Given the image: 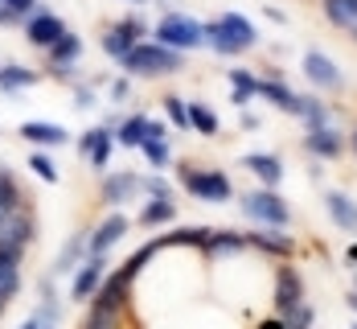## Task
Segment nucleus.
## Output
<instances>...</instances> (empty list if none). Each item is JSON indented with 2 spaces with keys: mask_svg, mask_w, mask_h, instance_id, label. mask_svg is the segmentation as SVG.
<instances>
[{
  "mask_svg": "<svg viewBox=\"0 0 357 329\" xmlns=\"http://www.w3.org/2000/svg\"><path fill=\"white\" fill-rule=\"evenodd\" d=\"M25 165H29V173L41 177L45 185H58V169H54V161H50L45 152H29V161H25Z\"/></svg>",
  "mask_w": 357,
  "mask_h": 329,
  "instance_id": "obj_34",
  "label": "nucleus"
},
{
  "mask_svg": "<svg viewBox=\"0 0 357 329\" xmlns=\"http://www.w3.org/2000/svg\"><path fill=\"white\" fill-rule=\"evenodd\" d=\"M132 4H148V0H132Z\"/></svg>",
  "mask_w": 357,
  "mask_h": 329,
  "instance_id": "obj_53",
  "label": "nucleus"
},
{
  "mask_svg": "<svg viewBox=\"0 0 357 329\" xmlns=\"http://www.w3.org/2000/svg\"><path fill=\"white\" fill-rule=\"evenodd\" d=\"M206 259H222V256H243L247 251V235H238V231H210V239H206Z\"/></svg>",
  "mask_w": 357,
  "mask_h": 329,
  "instance_id": "obj_23",
  "label": "nucleus"
},
{
  "mask_svg": "<svg viewBox=\"0 0 357 329\" xmlns=\"http://www.w3.org/2000/svg\"><path fill=\"white\" fill-rule=\"evenodd\" d=\"M25 206H29V198H25L21 182H17V173L8 165H0V219H8V214H17Z\"/></svg>",
  "mask_w": 357,
  "mask_h": 329,
  "instance_id": "obj_21",
  "label": "nucleus"
},
{
  "mask_svg": "<svg viewBox=\"0 0 357 329\" xmlns=\"http://www.w3.org/2000/svg\"><path fill=\"white\" fill-rule=\"evenodd\" d=\"M173 219H177V202L173 198H148L136 222L140 226H165V222H173Z\"/></svg>",
  "mask_w": 357,
  "mask_h": 329,
  "instance_id": "obj_29",
  "label": "nucleus"
},
{
  "mask_svg": "<svg viewBox=\"0 0 357 329\" xmlns=\"http://www.w3.org/2000/svg\"><path fill=\"white\" fill-rule=\"evenodd\" d=\"M345 305H349V309L357 313V293H349V296H345Z\"/></svg>",
  "mask_w": 357,
  "mask_h": 329,
  "instance_id": "obj_49",
  "label": "nucleus"
},
{
  "mask_svg": "<svg viewBox=\"0 0 357 329\" xmlns=\"http://www.w3.org/2000/svg\"><path fill=\"white\" fill-rule=\"evenodd\" d=\"M243 169L255 173V177L263 182V189H275V185L284 182V161H280L275 152H247V156H243Z\"/></svg>",
  "mask_w": 357,
  "mask_h": 329,
  "instance_id": "obj_19",
  "label": "nucleus"
},
{
  "mask_svg": "<svg viewBox=\"0 0 357 329\" xmlns=\"http://www.w3.org/2000/svg\"><path fill=\"white\" fill-rule=\"evenodd\" d=\"M354 293H357V272H354Z\"/></svg>",
  "mask_w": 357,
  "mask_h": 329,
  "instance_id": "obj_51",
  "label": "nucleus"
},
{
  "mask_svg": "<svg viewBox=\"0 0 357 329\" xmlns=\"http://www.w3.org/2000/svg\"><path fill=\"white\" fill-rule=\"evenodd\" d=\"M247 247H255V251H263V256H271V259H291L296 256L291 235H287V231H271V226L247 231Z\"/></svg>",
  "mask_w": 357,
  "mask_h": 329,
  "instance_id": "obj_15",
  "label": "nucleus"
},
{
  "mask_svg": "<svg viewBox=\"0 0 357 329\" xmlns=\"http://www.w3.org/2000/svg\"><path fill=\"white\" fill-rule=\"evenodd\" d=\"M321 13L357 41V0H321Z\"/></svg>",
  "mask_w": 357,
  "mask_h": 329,
  "instance_id": "obj_24",
  "label": "nucleus"
},
{
  "mask_svg": "<svg viewBox=\"0 0 357 329\" xmlns=\"http://www.w3.org/2000/svg\"><path fill=\"white\" fill-rule=\"evenodd\" d=\"M271 305H275V313H280V317H287L291 309H300V305H304V276H300V268H291V263H280V268H275Z\"/></svg>",
  "mask_w": 357,
  "mask_h": 329,
  "instance_id": "obj_6",
  "label": "nucleus"
},
{
  "mask_svg": "<svg viewBox=\"0 0 357 329\" xmlns=\"http://www.w3.org/2000/svg\"><path fill=\"white\" fill-rule=\"evenodd\" d=\"M255 329H284V321H280V317H263Z\"/></svg>",
  "mask_w": 357,
  "mask_h": 329,
  "instance_id": "obj_47",
  "label": "nucleus"
},
{
  "mask_svg": "<svg viewBox=\"0 0 357 329\" xmlns=\"http://www.w3.org/2000/svg\"><path fill=\"white\" fill-rule=\"evenodd\" d=\"M140 193H148V198H173V185L165 182L160 173H148V177H140Z\"/></svg>",
  "mask_w": 357,
  "mask_h": 329,
  "instance_id": "obj_38",
  "label": "nucleus"
},
{
  "mask_svg": "<svg viewBox=\"0 0 357 329\" xmlns=\"http://www.w3.org/2000/svg\"><path fill=\"white\" fill-rule=\"evenodd\" d=\"M33 239H37V214L29 210V206L17 210V214H8V219H0V247H17V251H25Z\"/></svg>",
  "mask_w": 357,
  "mask_h": 329,
  "instance_id": "obj_11",
  "label": "nucleus"
},
{
  "mask_svg": "<svg viewBox=\"0 0 357 329\" xmlns=\"http://www.w3.org/2000/svg\"><path fill=\"white\" fill-rule=\"evenodd\" d=\"M107 272H111L107 256H86L82 263H78L74 280H70V300H78V305H86L91 296L99 293V284L107 280Z\"/></svg>",
  "mask_w": 357,
  "mask_h": 329,
  "instance_id": "obj_7",
  "label": "nucleus"
},
{
  "mask_svg": "<svg viewBox=\"0 0 357 329\" xmlns=\"http://www.w3.org/2000/svg\"><path fill=\"white\" fill-rule=\"evenodd\" d=\"M132 293H136V280L119 268V272H107V280L99 284V293L91 296V300L103 305V309H119V313H128V309H132Z\"/></svg>",
  "mask_w": 357,
  "mask_h": 329,
  "instance_id": "obj_10",
  "label": "nucleus"
},
{
  "mask_svg": "<svg viewBox=\"0 0 357 329\" xmlns=\"http://www.w3.org/2000/svg\"><path fill=\"white\" fill-rule=\"evenodd\" d=\"M300 71H304V78H308L317 91H341V87H345L341 66H337L328 54H321V50H308V54H304V62H300Z\"/></svg>",
  "mask_w": 357,
  "mask_h": 329,
  "instance_id": "obj_8",
  "label": "nucleus"
},
{
  "mask_svg": "<svg viewBox=\"0 0 357 329\" xmlns=\"http://www.w3.org/2000/svg\"><path fill=\"white\" fill-rule=\"evenodd\" d=\"M214 226H181V231H169L160 235V247H206Z\"/></svg>",
  "mask_w": 357,
  "mask_h": 329,
  "instance_id": "obj_31",
  "label": "nucleus"
},
{
  "mask_svg": "<svg viewBox=\"0 0 357 329\" xmlns=\"http://www.w3.org/2000/svg\"><path fill=\"white\" fill-rule=\"evenodd\" d=\"M111 148H115V128H107V124L86 128V132L78 136V152H82V161H86L95 173L111 165Z\"/></svg>",
  "mask_w": 357,
  "mask_h": 329,
  "instance_id": "obj_9",
  "label": "nucleus"
},
{
  "mask_svg": "<svg viewBox=\"0 0 357 329\" xmlns=\"http://www.w3.org/2000/svg\"><path fill=\"white\" fill-rule=\"evenodd\" d=\"M62 34H66V21H62L58 13H50V8H37L33 17L25 21V41H29L33 50H50Z\"/></svg>",
  "mask_w": 357,
  "mask_h": 329,
  "instance_id": "obj_12",
  "label": "nucleus"
},
{
  "mask_svg": "<svg viewBox=\"0 0 357 329\" xmlns=\"http://www.w3.org/2000/svg\"><path fill=\"white\" fill-rule=\"evenodd\" d=\"M185 108H189V128H193L197 136H218V132H222V119H218V111L210 108V103L189 99Z\"/></svg>",
  "mask_w": 357,
  "mask_h": 329,
  "instance_id": "obj_26",
  "label": "nucleus"
},
{
  "mask_svg": "<svg viewBox=\"0 0 357 329\" xmlns=\"http://www.w3.org/2000/svg\"><path fill=\"white\" fill-rule=\"evenodd\" d=\"M82 329H128V313H119V309H103V305L86 300Z\"/></svg>",
  "mask_w": 357,
  "mask_h": 329,
  "instance_id": "obj_27",
  "label": "nucleus"
},
{
  "mask_svg": "<svg viewBox=\"0 0 357 329\" xmlns=\"http://www.w3.org/2000/svg\"><path fill=\"white\" fill-rule=\"evenodd\" d=\"M300 119L308 124V132H312V128H328V124H333L328 103H324V99H317V95H304V103H300Z\"/></svg>",
  "mask_w": 357,
  "mask_h": 329,
  "instance_id": "obj_32",
  "label": "nucleus"
},
{
  "mask_svg": "<svg viewBox=\"0 0 357 329\" xmlns=\"http://www.w3.org/2000/svg\"><path fill=\"white\" fill-rule=\"evenodd\" d=\"M349 263H357V243H354V247H349Z\"/></svg>",
  "mask_w": 357,
  "mask_h": 329,
  "instance_id": "obj_50",
  "label": "nucleus"
},
{
  "mask_svg": "<svg viewBox=\"0 0 357 329\" xmlns=\"http://www.w3.org/2000/svg\"><path fill=\"white\" fill-rule=\"evenodd\" d=\"M140 152H144V161H148L152 169H165V165H173V148H169V140H144Z\"/></svg>",
  "mask_w": 357,
  "mask_h": 329,
  "instance_id": "obj_33",
  "label": "nucleus"
},
{
  "mask_svg": "<svg viewBox=\"0 0 357 329\" xmlns=\"http://www.w3.org/2000/svg\"><path fill=\"white\" fill-rule=\"evenodd\" d=\"M41 329H54V326H41Z\"/></svg>",
  "mask_w": 357,
  "mask_h": 329,
  "instance_id": "obj_54",
  "label": "nucleus"
},
{
  "mask_svg": "<svg viewBox=\"0 0 357 329\" xmlns=\"http://www.w3.org/2000/svg\"><path fill=\"white\" fill-rule=\"evenodd\" d=\"M324 210L341 231H357V202L341 189H324Z\"/></svg>",
  "mask_w": 357,
  "mask_h": 329,
  "instance_id": "obj_22",
  "label": "nucleus"
},
{
  "mask_svg": "<svg viewBox=\"0 0 357 329\" xmlns=\"http://www.w3.org/2000/svg\"><path fill=\"white\" fill-rule=\"evenodd\" d=\"M140 193V173H107L103 185H99V198L107 202V206H123V202H132Z\"/></svg>",
  "mask_w": 357,
  "mask_h": 329,
  "instance_id": "obj_17",
  "label": "nucleus"
},
{
  "mask_svg": "<svg viewBox=\"0 0 357 329\" xmlns=\"http://www.w3.org/2000/svg\"><path fill=\"white\" fill-rule=\"evenodd\" d=\"M17 132H21V140H29L33 148H62V145H70V132H66L62 124H50V119H25Z\"/></svg>",
  "mask_w": 357,
  "mask_h": 329,
  "instance_id": "obj_16",
  "label": "nucleus"
},
{
  "mask_svg": "<svg viewBox=\"0 0 357 329\" xmlns=\"http://www.w3.org/2000/svg\"><path fill=\"white\" fill-rule=\"evenodd\" d=\"M128 91H132V82H128V78H115V82H111V99H115V103H123V99H128Z\"/></svg>",
  "mask_w": 357,
  "mask_h": 329,
  "instance_id": "obj_43",
  "label": "nucleus"
},
{
  "mask_svg": "<svg viewBox=\"0 0 357 329\" xmlns=\"http://www.w3.org/2000/svg\"><path fill=\"white\" fill-rule=\"evenodd\" d=\"M354 152H357V132H354Z\"/></svg>",
  "mask_w": 357,
  "mask_h": 329,
  "instance_id": "obj_52",
  "label": "nucleus"
},
{
  "mask_svg": "<svg viewBox=\"0 0 357 329\" xmlns=\"http://www.w3.org/2000/svg\"><path fill=\"white\" fill-rule=\"evenodd\" d=\"M21 268H0V293H4V300H13V296L21 293Z\"/></svg>",
  "mask_w": 357,
  "mask_h": 329,
  "instance_id": "obj_39",
  "label": "nucleus"
},
{
  "mask_svg": "<svg viewBox=\"0 0 357 329\" xmlns=\"http://www.w3.org/2000/svg\"><path fill=\"white\" fill-rule=\"evenodd\" d=\"M148 140H169V119H148Z\"/></svg>",
  "mask_w": 357,
  "mask_h": 329,
  "instance_id": "obj_42",
  "label": "nucleus"
},
{
  "mask_svg": "<svg viewBox=\"0 0 357 329\" xmlns=\"http://www.w3.org/2000/svg\"><path fill=\"white\" fill-rule=\"evenodd\" d=\"M128 231H132V222L123 219V214H107L99 226H91V231H86V256H107L111 247L128 235Z\"/></svg>",
  "mask_w": 357,
  "mask_h": 329,
  "instance_id": "obj_13",
  "label": "nucleus"
},
{
  "mask_svg": "<svg viewBox=\"0 0 357 329\" xmlns=\"http://www.w3.org/2000/svg\"><path fill=\"white\" fill-rule=\"evenodd\" d=\"M8 25H25V21H21L13 8H4V4H0V29H8Z\"/></svg>",
  "mask_w": 357,
  "mask_h": 329,
  "instance_id": "obj_45",
  "label": "nucleus"
},
{
  "mask_svg": "<svg viewBox=\"0 0 357 329\" xmlns=\"http://www.w3.org/2000/svg\"><path fill=\"white\" fill-rule=\"evenodd\" d=\"M255 99L271 103V108L284 111V115H296V119H300V103H304V95H296L284 78H259V91H255Z\"/></svg>",
  "mask_w": 357,
  "mask_h": 329,
  "instance_id": "obj_14",
  "label": "nucleus"
},
{
  "mask_svg": "<svg viewBox=\"0 0 357 329\" xmlns=\"http://www.w3.org/2000/svg\"><path fill=\"white\" fill-rule=\"evenodd\" d=\"M25 263V251H17V247H0V268H21Z\"/></svg>",
  "mask_w": 357,
  "mask_h": 329,
  "instance_id": "obj_41",
  "label": "nucleus"
},
{
  "mask_svg": "<svg viewBox=\"0 0 357 329\" xmlns=\"http://www.w3.org/2000/svg\"><path fill=\"white\" fill-rule=\"evenodd\" d=\"M177 177L185 185V193L197 198V202H230L234 198V185L222 169H193V161H181Z\"/></svg>",
  "mask_w": 357,
  "mask_h": 329,
  "instance_id": "obj_4",
  "label": "nucleus"
},
{
  "mask_svg": "<svg viewBox=\"0 0 357 329\" xmlns=\"http://www.w3.org/2000/svg\"><path fill=\"white\" fill-rule=\"evenodd\" d=\"M86 259V231H74L70 239L62 243V251L54 256V268H50V280H58V276H70L78 272V263Z\"/></svg>",
  "mask_w": 357,
  "mask_h": 329,
  "instance_id": "obj_20",
  "label": "nucleus"
},
{
  "mask_svg": "<svg viewBox=\"0 0 357 329\" xmlns=\"http://www.w3.org/2000/svg\"><path fill=\"white\" fill-rule=\"evenodd\" d=\"M144 140H148V115H128V119H119V128H115V145L140 148Z\"/></svg>",
  "mask_w": 357,
  "mask_h": 329,
  "instance_id": "obj_30",
  "label": "nucleus"
},
{
  "mask_svg": "<svg viewBox=\"0 0 357 329\" xmlns=\"http://www.w3.org/2000/svg\"><path fill=\"white\" fill-rule=\"evenodd\" d=\"M74 108H78V111H91V108H95V95H91L86 87H78V95H74Z\"/></svg>",
  "mask_w": 357,
  "mask_h": 329,
  "instance_id": "obj_44",
  "label": "nucleus"
},
{
  "mask_svg": "<svg viewBox=\"0 0 357 329\" xmlns=\"http://www.w3.org/2000/svg\"><path fill=\"white\" fill-rule=\"evenodd\" d=\"M304 148H308L312 156H321V161H337V156L345 152V136L337 132V124L312 128V132H304Z\"/></svg>",
  "mask_w": 357,
  "mask_h": 329,
  "instance_id": "obj_18",
  "label": "nucleus"
},
{
  "mask_svg": "<svg viewBox=\"0 0 357 329\" xmlns=\"http://www.w3.org/2000/svg\"><path fill=\"white\" fill-rule=\"evenodd\" d=\"M152 41L165 45V50H202L206 45V34H202V21L189 17V13H165L156 25H152Z\"/></svg>",
  "mask_w": 357,
  "mask_h": 329,
  "instance_id": "obj_2",
  "label": "nucleus"
},
{
  "mask_svg": "<svg viewBox=\"0 0 357 329\" xmlns=\"http://www.w3.org/2000/svg\"><path fill=\"white\" fill-rule=\"evenodd\" d=\"M45 58H50V66H74L82 58V37L74 34V29H66V34L45 50Z\"/></svg>",
  "mask_w": 357,
  "mask_h": 329,
  "instance_id": "obj_25",
  "label": "nucleus"
},
{
  "mask_svg": "<svg viewBox=\"0 0 357 329\" xmlns=\"http://www.w3.org/2000/svg\"><path fill=\"white\" fill-rule=\"evenodd\" d=\"M0 4H4V8H13V13H17L21 21H29L37 8H41V0H0Z\"/></svg>",
  "mask_w": 357,
  "mask_h": 329,
  "instance_id": "obj_40",
  "label": "nucleus"
},
{
  "mask_svg": "<svg viewBox=\"0 0 357 329\" xmlns=\"http://www.w3.org/2000/svg\"><path fill=\"white\" fill-rule=\"evenodd\" d=\"M354 329H357V326H354Z\"/></svg>",
  "mask_w": 357,
  "mask_h": 329,
  "instance_id": "obj_55",
  "label": "nucleus"
},
{
  "mask_svg": "<svg viewBox=\"0 0 357 329\" xmlns=\"http://www.w3.org/2000/svg\"><path fill=\"white\" fill-rule=\"evenodd\" d=\"M148 34H152V25L144 21L140 13H128L123 21L107 25V34L99 37V45H103V54H107V58H115V62H119V58H123L132 45H140Z\"/></svg>",
  "mask_w": 357,
  "mask_h": 329,
  "instance_id": "obj_5",
  "label": "nucleus"
},
{
  "mask_svg": "<svg viewBox=\"0 0 357 329\" xmlns=\"http://www.w3.org/2000/svg\"><path fill=\"white\" fill-rule=\"evenodd\" d=\"M41 74L29 71V66H17V62H4L0 66V91L4 95H17V91H25V87H33Z\"/></svg>",
  "mask_w": 357,
  "mask_h": 329,
  "instance_id": "obj_28",
  "label": "nucleus"
},
{
  "mask_svg": "<svg viewBox=\"0 0 357 329\" xmlns=\"http://www.w3.org/2000/svg\"><path fill=\"white\" fill-rule=\"evenodd\" d=\"M250 99H255V95H243V91H230V103H234V108H247Z\"/></svg>",
  "mask_w": 357,
  "mask_h": 329,
  "instance_id": "obj_46",
  "label": "nucleus"
},
{
  "mask_svg": "<svg viewBox=\"0 0 357 329\" xmlns=\"http://www.w3.org/2000/svg\"><path fill=\"white\" fill-rule=\"evenodd\" d=\"M119 66H123L128 78H165V74L185 71V54L165 50V45H156V41H140V45H132V50L119 58Z\"/></svg>",
  "mask_w": 357,
  "mask_h": 329,
  "instance_id": "obj_1",
  "label": "nucleus"
},
{
  "mask_svg": "<svg viewBox=\"0 0 357 329\" xmlns=\"http://www.w3.org/2000/svg\"><path fill=\"white\" fill-rule=\"evenodd\" d=\"M238 210L247 214L255 226H271V231H287L291 226V210H287V202L280 198V189H250L238 198Z\"/></svg>",
  "mask_w": 357,
  "mask_h": 329,
  "instance_id": "obj_3",
  "label": "nucleus"
},
{
  "mask_svg": "<svg viewBox=\"0 0 357 329\" xmlns=\"http://www.w3.org/2000/svg\"><path fill=\"white\" fill-rule=\"evenodd\" d=\"M41 326H45V321H37V317H29V321H25L21 329H41Z\"/></svg>",
  "mask_w": 357,
  "mask_h": 329,
  "instance_id": "obj_48",
  "label": "nucleus"
},
{
  "mask_svg": "<svg viewBox=\"0 0 357 329\" xmlns=\"http://www.w3.org/2000/svg\"><path fill=\"white\" fill-rule=\"evenodd\" d=\"M280 321H284V329H312V321H317V313H312V305L304 300L300 309H291V313H287V317H280Z\"/></svg>",
  "mask_w": 357,
  "mask_h": 329,
  "instance_id": "obj_37",
  "label": "nucleus"
},
{
  "mask_svg": "<svg viewBox=\"0 0 357 329\" xmlns=\"http://www.w3.org/2000/svg\"><path fill=\"white\" fill-rule=\"evenodd\" d=\"M226 78H230V87L243 91V95H255V91H259V74L243 71V66H226Z\"/></svg>",
  "mask_w": 357,
  "mask_h": 329,
  "instance_id": "obj_35",
  "label": "nucleus"
},
{
  "mask_svg": "<svg viewBox=\"0 0 357 329\" xmlns=\"http://www.w3.org/2000/svg\"><path fill=\"white\" fill-rule=\"evenodd\" d=\"M165 115H169L173 128H189V108H185L181 95H165Z\"/></svg>",
  "mask_w": 357,
  "mask_h": 329,
  "instance_id": "obj_36",
  "label": "nucleus"
}]
</instances>
